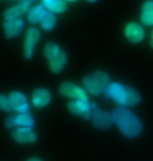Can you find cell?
<instances>
[{
  "mask_svg": "<svg viewBox=\"0 0 153 161\" xmlns=\"http://www.w3.org/2000/svg\"><path fill=\"white\" fill-rule=\"evenodd\" d=\"M123 35L127 41L131 42V43H141L145 39L146 33L144 30V26L140 24L139 22H128L125 24L123 28Z\"/></svg>",
  "mask_w": 153,
  "mask_h": 161,
  "instance_id": "obj_10",
  "label": "cell"
},
{
  "mask_svg": "<svg viewBox=\"0 0 153 161\" xmlns=\"http://www.w3.org/2000/svg\"><path fill=\"white\" fill-rule=\"evenodd\" d=\"M0 111L2 112H13L11 104H9V99H8V95L3 94L1 93L0 94Z\"/></svg>",
  "mask_w": 153,
  "mask_h": 161,
  "instance_id": "obj_20",
  "label": "cell"
},
{
  "mask_svg": "<svg viewBox=\"0 0 153 161\" xmlns=\"http://www.w3.org/2000/svg\"><path fill=\"white\" fill-rule=\"evenodd\" d=\"M24 28V22L21 18L5 19L3 22V33L6 39H14L22 33Z\"/></svg>",
  "mask_w": 153,
  "mask_h": 161,
  "instance_id": "obj_14",
  "label": "cell"
},
{
  "mask_svg": "<svg viewBox=\"0 0 153 161\" xmlns=\"http://www.w3.org/2000/svg\"><path fill=\"white\" fill-rule=\"evenodd\" d=\"M43 53L51 72L57 75L65 69L68 63V57L59 44H56L55 42H47L44 46Z\"/></svg>",
  "mask_w": 153,
  "mask_h": 161,
  "instance_id": "obj_3",
  "label": "cell"
},
{
  "mask_svg": "<svg viewBox=\"0 0 153 161\" xmlns=\"http://www.w3.org/2000/svg\"><path fill=\"white\" fill-rule=\"evenodd\" d=\"M26 161H44L42 158H40V157H31V158L27 159Z\"/></svg>",
  "mask_w": 153,
  "mask_h": 161,
  "instance_id": "obj_21",
  "label": "cell"
},
{
  "mask_svg": "<svg viewBox=\"0 0 153 161\" xmlns=\"http://www.w3.org/2000/svg\"><path fill=\"white\" fill-rule=\"evenodd\" d=\"M91 119L93 121L94 127L100 131L108 130V129L111 127V125L114 124L113 114L105 110H102V109L96 108V107L94 108Z\"/></svg>",
  "mask_w": 153,
  "mask_h": 161,
  "instance_id": "obj_12",
  "label": "cell"
},
{
  "mask_svg": "<svg viewBox=\"0 0 153 161\" xmlns=\"http://www.w3.org/2000/svg\"><path fill=\"white\" fill-rule=\"evenodd\" d=\"M41 23V26L44 31H52L56 25V16L55 14L53 13H50L47 11L44 18L42 19V21L40 22Z\"/></svg>",
  "mask_w": 153,
  "mask_h": 161,
  "instance_id": "obj_19",
  "label": "cell"
},
{
  "mask_svg": "<svg viewBox=\"0 0 153 161\" xmlns=\"http://www.w3.org/2000/svg\"><path fill=\"white\" fill-rule=\"evenodd\" d=\"M33 125L34 118L29 112L9 114L4 119V127L8 130H14L17 128H33Z\"/></svg>",
  "mask_w": 153,
  "mask_h": 161,
  "instance_id": "obj_6",
  "label": "cell"
},
{
  "mask_svg": "<svg viewBox=\"0 0 153 161\" xmlns=\"http://www.w3.org/2000/svg\"><path fill=\"white\" fill-rule=\"evenodd\" d=\"M59 95L70 99H81V101H90L88 92L84 87L73 82H63L59 86Z\"/></svg>",
  "mask_w": 153,
  "mask_h": 161,
  "instance_id": "obj_5",
  "label": "cell"
},
{
  "mask_svg": "<svg viewBox=\"0 0 153 161\" xmlns=\"http://www.w3.org/2000/svg\"><path fill=\"white\" fill-rule=\"evenodd\" d=\"M104 94L121 107H136L142 102L141 94L135 89L119 82H110L105 89Z\"/></svg>",
  "mask_w": 153,
  "mask_h": 161,
  "instance_id": "obj_2",
  "label": "cell"
},
{
  "mask_svg": "<svg viewBox=\"0 0 153 161\" xmlns=\"http://www.w3.org/2000/svg\"><path fill=\"white\" fill-rule=\"evenodd\" d=\"M12 139L19 144H31L39 140V135L33 128H17L11 131Z\"/></svg>",
  "mask_w": 153,
  "mask_h": 161,
  "instance_id": "obj_9",
  "label": "cell"
},
{
  "mask_svg": "<svg viewBox=\"0 0 153 161\" xmlns=\"http://www.w3.org/2000/svg\"><path fill=\"white\" fill-rule=\"evenodd\" d=\"M150 46L152 47V49H153V30H152L151 34H150Z\"/></svg>",
  "mask_w": 153,
  "mask_h": 161,
  "instance_id": "obj_22",
  "label": "cell"
},
{
  "mask_svg": "<svg viewBox=\"0 0 153 161\" xmlns=\"http://www.w3.org/2000/svg\"><path fill=\"white\" fill-rule=\"evenodd\" d=\"M21 1H22V0H21Z\"/></svg>",
  "mask_w": 153,
  "mask_h": 161,
  "instance_id": "obj_25",
  "label": "cell"
},
{
  "mask_svg": "<svg viewBox=\"0 0 153 161\" xmlns=\"http://www.w3.org/2000/svg\"><path fill=\"white\" fill-rule=\"evenodd\" d=\"M110 83V78L106 72L98 70L89 73L82 79V86L88 93L94 96H100Z\"/></svg>",
  "mask_w": 153,
  "mask_h": 161,
  "instance_id": "obj_4",
  "label": "cell"
},
{
  "mask_svg": "<svg viewBox=\"0 0 153 161\" xmlns=\"http://www.w3.org/2000/svg\"><path fill=\"white\" fill-rule=\"evenodd\" d=\"M47 12V9L44 8L42 4H39V5H36L33 8H31L28 12V16H27V19L29 21V23L31 24H36V23H39V22L42 21V19L44 18Z\"/></svg>",
  "mask_w": 153,
  "mask_h": 161,
  "instance_id": "obj_18",
  "label": "cell"
},
{
  "mask_svg": "<svg viewBox=\"0 0 153 161\" xmlns=\"http://www.w3.org/2000/svg\"><path fill=\"white\" fill-rule=\"evenodd\" d=\"M8 99L9 104H11L13 112L16 113H25V112H29L30 105L28 102V98L26 95L23 94L22 92L18 90H14L8 93Z\"/></svg>",
  "mask_w": 153,
  "mask_h": 161,
  "instance_id": "obj_11",
  "label": "cell"
},
{
  "mask_svg": "<svg viewBox=\"0 0 153 161\" xmlns=\"http://www.w3.org/2000/svg\"><path fill=\"white\" fill-rule=\"evenodd\" d=\"M42 5L53 14H62L67 9V2L65 0H42Z\"/></svg>",
  "mask_w": 153,
  "mask_h": 161,
  "instance_id": "obj_17",
  "label": "cell"
},
{
  "mask_svg": "<svg viewBox=\"0 0 153 161\" xmlns=\"http://www.w3.org/2000/svg\"><path fill=\"white\" fill-rule=\"evenodd\" d=\"M140 19L143 24L153 26V0H146L142 4Z\"/></svg>",
  "mask_w": 153,
  "mask_h": 161,
  "instance_id": "obj_16",
  "label": "cell"
},
{
  "mask_svg": "<svg viewBox=\"0 0 153 161\" xmlns=\"http://www.w3.org/2000/svg\"><path fill=\"white\" fill-rule=\"evenodd\" d=\"M52 94L47 88H37L31 93V105L37 109H44L50 104Z\"/></svg>",
  "mask_w": 153,
  "mask_h": 161,
  "instance_id": "obj_13",
  "label": "cell"
},
{
  "mask_svg": "<svg viewBox=\"0 0 153 161\" xmlns=\"http://www.w3.org/2000/svg\"><path fill=\"white\" fill-rule=\"evenodd\" d=\"M31 8V0H22L17 5H14L12 8H8L3 13L4 19H17L20 18V16L26 14Z\"/></svg>",
  "mask_w": 153,
  "mask_h": 161,
  "instance_id": "obj_15",
  "label": "cell"
},
{
  "mask_svg": "<svg viewBox=\"0 0 153 161\" xmlns=\"http://www.w3.org/2000/svg\"><path fill=\"white\" fill-rule=\"evenodd\" d=\"M87 1H89V2H96V1H98V0H87Z\"/></svg>",
  "mask_w": 153,
  "mask_h": 161,
  "instance_id": "obj_24",
  "label": "cell"
},
{
  "mask_svg": "<svg viewBox=\"0 0 153 161\" xmlns=\"http://www.w3.org/2000/svg\"><path fill=\"white\" fill-rule=\"evenodd\" d=\"M69 112L74 116L80 117L82 119H90L94 111V106L90 101H81V99H71L67 105Z\"/></svg>",
  "mask_w": 153,
  "mask_h": 161,
  "instance_id": "obj_7",
  "label": "cell"
},
{
  "mask_svg": "<svg viewBox=\"0 0 153 161\" xmlns=\"http://www.w3.org/2000/svg\"><path fill=\"white\" fill-rule=\"evenodd\" d=\"M41 39L40 31L36 27H30L25 34L23 40V56L25 59L30 60L34 53L37 44Z\"/></svg>",
  "mask_w": 153,
  "mask_h": 161,
  "instance_id": "obj_8",
  "label": "cell"
},
{
  "mask_svg": "<svg viewBox=\"0 0 153 161\" xmlns=\"http://www.w3.org/2000/svg\"><path fill=\"white\" fill-rule=\"evenodd\" d=\"M114 125L120 133L129 139L141 136L144 131V124L135 112L126 107H117L111 112Z\"/></svg>",
  "mask_w": 153,
  "mask_h": 161,
  "instance_id": "obj_1",
  "label": "cell"
},
{
  "mask_svg": "<svg viewBox=\"0 0 153 161\" xmlns=\"http://www.w3.org/2000/svg\"><path fill=\"white\" fill-rule=\"evenodd\" d=\"M66 2H76V1H78V0H65Z\"/></svg>",
  "mask_w": 153,
  "mask_h": 161,
  "instance_id": "obj_23",
  "label": "cell"
}]
</instances>
